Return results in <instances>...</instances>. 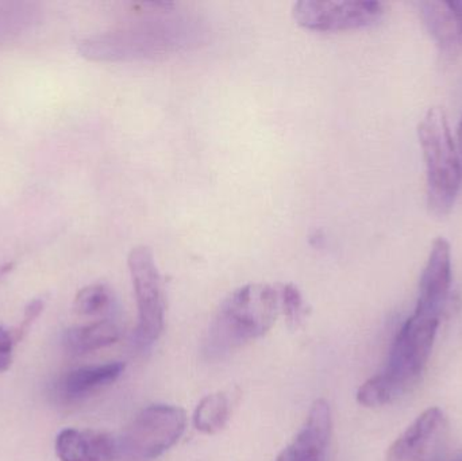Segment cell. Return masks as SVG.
Returning a JSON list of instances; mask_svg holds the SVG:
<instances>
[{"label":"cell","mask_w":462,"mask_h":461,"mask_svg":"<svg viewBox=\"0 0 462 461\" xmlns=\"http://www.w3.org/2000/svg\"><path fill=\"white\" fill-rule=\"evenodd\" d=\"M54 448L60 461H114L119 455L118 440L91 429L62 430Z\"/></svg>","instance_id":"cell-11"},{"label":"cell","mask_w":462,"mask_h":461,"mask_svg":"<svg viewBox=\"0 0 462 461\" xmlns=\"http://www.w3.org/2000/svg\"><path fill=\"white\" fill-rule=\"evenodd\" d=\"M450 425L439 408H430L393 441L385 461H447Z\"/></svg>","instance_id":"cell-8"},{"label":"cell","mask_w":462,"mask_h":461,"mask_svg":"<svg viewBox=\"0 0 462 461\" xmlns=\"http://www.w3.org/2000/svg\"><path fill=\"white\" fill-rule=\"evenodd\" d=\"M280 310L287 317L291 327H298L304 317V302L298 287L293 284H280Z\"/></svg>","instance_id":"cell-17"},{"label":"cell","mask_w":462,"mask_h":461,"mask_svg":"<svg viewBox=\"0 0 462 461\" xmlns=\"http://www.w3.org/2000/svg\"><path fill=\"white\" fill-rule=\"evenodd\" d=\"M124 371L125 364L121 362L78 368L62 378L60 392L69 402L86 400L116 383Z\"/></svg>","instance_id":"cell-13"},{"label":"cell","mask_w":462,"mask_h":461,"mask_svg":"<svg viewBox=\"0 0 462 461\" xmlns=\"http://www.w3.org/2000/svg\"><path fill=\"white\" fill-rule=\"evenodd\" d=\"M43 310V300H34L26 306L24 309V316L23 321H22L21 327L16 330L15 335H14V340L21 341L22 338L26 336V333L29 332L32 325L34 324L35 319L40 317V314L42 313Z\"/></svg>","instance_id":"cell-18"},{"label":"cell","mask_w":462,"mask_h":461,"mask_svg":"<svg viewBox=\"0 0 462 461\" xmlns=\"http://www.w3.org/2000/svg\"><path fill=\"white\" fill-rule=\"evenodd\" d=\"M457 146H458V157H460L461 167H462V114L460 121H458L457 126Z\"/></svg>","instance_id":"cell-20"},{"label":"cell","mask_w":462,"mask_h":461,"mask_svg":"<svg viewBox=\"0 0 462 461\" xmlns=\"http://www.w3.org/2000/svg\"><path fill=\"white\" fill-rule=\"evenodd\" d=\"M205 30L194 19L157 16L88 38L81 53L100 61L159 59L202 42Z\"/></svg>","instance_id":"cell-1"},{"label":"cell","mask_w":462,"mask_h":461,"mask_svg":"<svg viewBox=\"0 0 462 461\" xmlns=\"http://www.w3.org/2000/svg\"><path fill=\"white\" fill-rule=\"evenodd\" d=\"M113 302V291L106 284L95 283L78 292L73 306L81 316H97L107 311Z\"/></svg>","instance_id":"cell-16"},{"label":"cell","mask_w":462,"mask_h":461,"mask_svg":"<svg viewBox=\"0 0 462 461\" xmlns=\"http://www.w3.org/2000/svg\"><path fill=\"white\" fill-rule=\"evenodd\" d=\"M121 330L111 321H97L72 327L64 336L65 348L73 355H86L113 346L119 340Z\"/></svg>","instance_id":"cell-14"},{"label":"cell","mask_w":462,"mask_h":461,"mask_svg":"<svg viewBox=\"0 0 462 461\" xmlns=\"http://www.w3.org/2000/svg\"><path fill=\"white\" fill-rule=\"evenodd\" d=\"M229 419V400L224 392H216L200 401L194 413V425L205 435H217L226 427Z\"/></svg>","instance_id":"cell-15"},{"label":"cell","mask_w":462,"mask_h":461,"mask_svg":"<svg viewBox=\"0 0 462 461\" xmlns=\"http://www.w3.org/2000/svg\"><path fill=\"white\" fill-rule=\"evenodd\" d=\"M384 5L371 0H301L293 5L296 23L314 32H342L372 26L382 19Z\"/></svg>","instance_id":"cell-7"},{"label":"cell","mask_w":462,"mask_h":461,"mask_svg":"<svg viewBox=\"0 0 462 461\" xmlns=\"http://www.w3.org/2000/svg\"><path fill=\"white\" fill-rule=\"evenodd\" d=\"M331 427L330 405L325 400L315 401L300 432L276 461H323L330 441Z\"/></svg>","instance_id":"cell-10"},{"label":"cell","mask_w":462,"mask_h":461,"mask_svg":"<svg viewBox=\"0 0 462 461\" xmlns=\"http://www.w3.org/2000/svg\"><path fill=\"white\" fill-rule=\"evenodd\" d=\"M452 286V249L445 238H437L431 246L420 283L415 311L441 318Z\"/></svg>","instance_id":"cell-9"},{"label":"cell","mask_w":462,"mask_h":461,"mask_svg":"<svg viewBox=\"0 0 462 461\" xmlns=\"http://www.w3.org/2000/svg\"><path fill=\"white\" fill-rule=\"evenodd\" d=\"M280 311L279 289L269 284H246L221 303L208 329L206 352L224 359L250 341L269 332Z\"/></svg>","instance_id":"cell-3"},{"label":"cell","mask_w":462,"mask_h":461,"mask_svg":"<svg viewBox=\"0 0 462 461\" xmlns=\"http://www.w3.org/2000/svg\"><path fill=\"white\" fill-rule=\"evenodd\" d=\"M187 427L183 409L152 405L130 422L119 443V454L133 460H153L172 448Z\"/></svg>","instance_id":"cell-5"},{"label":"cell","mask_w":462,"mask_h":461,"mask_svg":"<svg viewBox=\"0 0 462 461\" xmlns=\"http://www.w3.org/2000/svg\"><path fill=\"white\" fill-rule=\"evenodd\" d=\"M426 165V197L433 216L447 217L455 207L461 187L462 167L447 114L429 108L418 126Z\"/></svg>","instance_id":"cell-4"},{"label":"cell","mask_w":462,"mask_h":461,"mask_svg":"<svg viewBox=\"0 0 462 461\" xmlns=\"http://www.w3.org/2000/svg\"><path fill=\"white\" fill-rule=\"evenodd\" d=\"M441 318L415 311L401 327L387 365L382 373L361 384L357 402L364 408L393 403L420 382L433 351Z\"/></svg>","instance_id":"cell-2"},{"label":"cell","mask_w":462,"mask_h":461,"mask_svg":"<svg viewBox=\"0 0 462 461\" xmlns=\"http://www.w3.org/2000/svg\"><path fill=\"white\" fill-rule=\"evenodd\" d=\"M127 265L138 309L135 340L138 346H149L159 340L164 329L165 295L162 273L148 246L133 248Z\"/></svg>","instance_id":"cell-6"},{"label":"cell","mask_w":462,"mask_h":461,"mask_svg":"<svg viewBox=\"0 0 462 461\" xmlns=\"http://www.w3.org/2000/svg\"><path fill=\"white\" fill-rule=\"evenodd\" d=\"M420 18L437 45L448 53L462 46V0L420 3Z\"/></svg>","instance_id":"cell-12"},{"label":"cell","mask_w":462,"mask_h":461,"mask_svg":"<svg viewBox=\"0 0 462 461\" xmlns=\"http://www.w3.org/2000/svg\"><path fill=\"white\" fill-rule=\"evenodd\" d=\"M15 340L10 332L0 327V373H5L13 363Z\"/></svg>","instance_id":"cell-19"}]
</instances>
